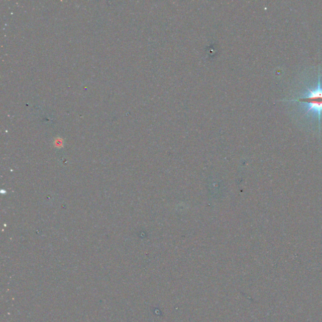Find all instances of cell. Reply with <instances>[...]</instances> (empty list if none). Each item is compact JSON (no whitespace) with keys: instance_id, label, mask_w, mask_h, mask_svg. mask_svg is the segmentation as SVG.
I'll use <instances>...</instances> for the list:
<instances>
[{"instance_id":"obj_1","label":"cell","mask_w":322,"mask_h":322,"mask_svg":"<svg viewBox=\"0 0 322 322\" xmlns=\"http://www.w3.org/2000/svg\"><path fill=\"white\" fill-rule=\"evenodd\" d=\"M309 95L305 98L298 99V102H304L308 104V109L307 113L311 111L316 112L318 116L320 117L322 113V89L320 86V82L319 81L318 88L314 90L308 89Z\"/></svg>"}]
</instances>
